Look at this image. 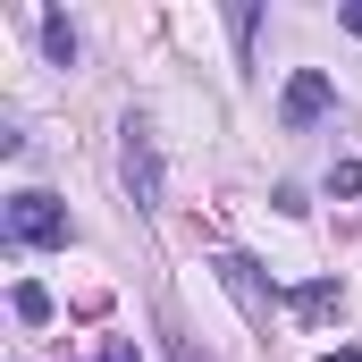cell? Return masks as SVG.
I'll use <instances>...</instances> for the list:
<instances>
[{
    "instance_id": "3957f363",
    "label": "cell",
    "mask_w": 362,
    "mask_h": 362,
    "mask_svg": "<svg viewBox=\"0 0 362 362\" xmlns=\"http://www.w3.org/2000/svg\"><path fill=\"white\" fill-rule=\"evenodd\" d=\"M219 286L245 303V320H253V329H270L278 295H270V278H262V262H245V253H219Z\"/></svg>"
},
{
    "instance_id": "6da1fadb",
    "label": "cell",
    "mask_w": 362,
    "mask_h": 362,
    "mask_svg": "<svg viewBox=\"0 0 362 362\" xmlns=\"http://www.w3.org/2000/svg\"><path fill=\"white\" fill-rule=\"evenodd\" d=\"M118 177H127V194H135V211H160V144H152L144 118L118 127Z\"/></svg>"
},
{
    "instance_id": "7a4b0ae2",
    "label": "cell",
    "mask_w": 362,
    "mask_h": 362,
    "mask_svg": "<svg viewBox=\"0 0 362 362\" xmlns=\"http://www.w3.org/2000/svg\"><path fill=\"white\" fill-rule=\"evenodd\" d=\"M8 236L17 245H68V211L51 194H8Z\"/></svg>"
},
{
    "instance_id": "9c48e42d",
    "label": "cell",
    "mask_w": 362,
    "mask_h": 362,
    "mask_svg": "<svg viewBox=\"0 0 362 362\" xmlns=\"http://www.w3.org/2000/svg\"><path fill=\"white\" fill-rule=\"evenodd\" d=\"M346 25H354V34H362V0H346Z\"/></svg>"
},
{
    "instance_id": "30bf717a",
    "label": "cell",
    "mask_w": 362,
    "mask_h": 362,
    "mask_svg": "<svg viewBox=\"0 0 362 362\" xmlns=\"http://www.w3.org/2000/svg\"><path fill=\"white\" fill-rule=\"evenodd\" d=\"M320 362H362V354H354V346H337V354H320Z\"/></svg>"
},
{
    "instance_id": "277c9868",
    "label": "cell",
    "mask_w": 362,
    "mask_h": 362,
    "mask_svg": "<svg viewBox=\"0 0 362 362\" xmlns=\"http://www.w3.org/2000/svg\"><path fill=\"white\" fill-rule=\"evenodd\" d=\"M329 110H337V85H329L320 68H303V76H286V93H278V118H286V127H320Z\"/></svg>"
},
{
    "instance_id": "52a82bcc",
    "label": "cell",
    "mask_w": 362,
    "mask_h": 362,
    "mask_svg": "<svg viewBox=\"0 0 362 362\" xmlns=\"http://www.w3.org/2000/svg\"><path fill=\"white\" fill-rule=\"evenodd\" d=\"M17 320H34V329H42V320H51V286H34V278H25V286H17Z\"/></svg>"
},
{
    "instance_id": "8992f818",
    "label": "cell",
    "mask_w": 362,
    "mask_h": 362,
    "mask_svg": "<svg viewBox=\"0 0 362 362\" xmlns=\"http://www.w3.org/2000/svg\"><path fill=\"white\" fill-rule=\"evenodd\" d=\"M337 312V278H312V286H295V320H329Z\"/></svg>"
},
{
    "instance_id": "ba28073f",
    "label": "cell",
    "mask_w": 362,
    "mask_h": 362,
    "mask_svg": "<svg viewBox=\"0 0 362 362\" xmlns=\"http://www.w3.org/2000/svg\"><path fill=\"white\" fill-rule=\"evenodd\" d=\"M329 194H362V160H337V177H329Z\"/></svg>"
},
{
    "instance_id": "8fae6325",
    "label": "cell",
    "mask_w": 362,
    "mask_h": 362,
    "mask_svg": "<svg viewBox=\"0 0 362 362\" xmlns=\"http://www.w3.org/2000/svg\"><path fill=\"white\" fill-rule=\"evenodd\" d=\"M118 362H135V354H118Z\"/></svg>"
},
{
    "instance_id": "5b68a950",
    "label": "cell",
    "mask_w": 362,
    "mask_h": 362,
    "mask_svg": "<svg viewBox=\"0 0 362 362\" xmlns=\"http://www.w3.org/2000/svg\"><path fill=\"white\" fill-rule=\"evenodd\" d=\"M42 51H51V68H76V25H68L59 8L42 17Z\"/></svg>"
}]
</instances>
